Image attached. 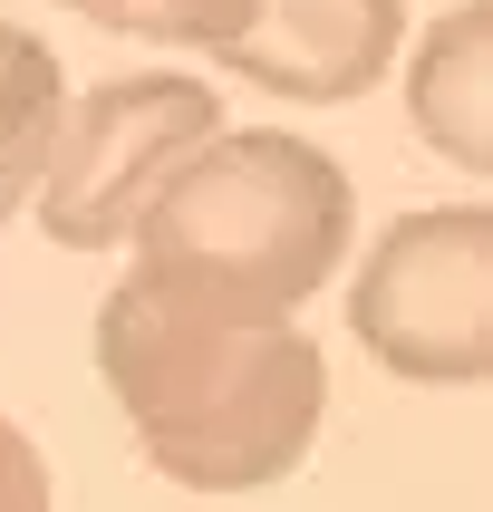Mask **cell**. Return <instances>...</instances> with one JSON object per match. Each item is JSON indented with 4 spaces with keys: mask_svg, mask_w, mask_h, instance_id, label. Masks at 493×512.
I'll list each match as a JSON object with an SVG mask.
<instances>
[{
    "mask_svg": "<svg viewBox=\"0 0 493 512\" xmlns=\"http://www.w3.org/2000/svg\"><path fill=\"white\" fill-rule=\"evenodd\" d=\"M58 107H68V78H58L49 39H29L20 20H0V223L39 194V165H49Z\"/></svg>",
    "mask_w": 493,
    "mask_h": 512,
    "instance_id": "7",
    "label": "cell"
},
{
    "mask_svg": "<svg viewBox=\"0 0 493 512\" xmlns=\"http://www.w3.org/2000/svg\"><path fill=\"white\" fill-rule=\"evenodd\" d=\"M97 377L145 464L184 493H271L329 416V358L300 319H213L136 271L97 300Z\"/></svg>",
    "mask_w": 493,
    "mask_h": 512,
    "instance_id": "1",
    "label": "cell"
},
{
    "mask_svg": "<svg viewBox=\"0 0 493 512\" xmlns=\"http://www.w3.org/2000/svg\"><path fill=\"white\" fill-rule=\"evenodd\" d=\"M213 136V78H97L58 107L49 165H39V232L58 252H116L136 232L145 194Z\"/></svg>",
    "mask_w": 493,
    "mask_h": 512,
    "instance_id": "4",
    "label": "cell"
},
{
    "mask_svg": "<svg viewBox=\"0 0 493 512\" xmlns=\"http://www.w3.org/2000/svg\"><path fill=\"white\" fill-rule=\"evenodd\" d=\"M406 126L464 174H493V0H455L406 49Z\"/></svg>",
    "mask_w": 493,
    "mask_h": 512,
    "instance_id": "6",
    "label": "cell"
},
{
    "mask_svg": "<svg viewBox=\"0 0 493 512\" xmlns=\"http://www.w3.org/2000/svg\"><path fill=\"white\" fill-rule=\"evenodd\" d=\"M97 29H126V39H165V49H223L232 29L252 20V0H58Z\"/></svg>",
    "mask_w": 493,
    "mask_h": 512,
    "instance_id": "8",
    "label": "cell"
},
{
    "mask_svg": "<svg viewBox=\"0 0 493 512\" xmlns=\"http://www.w3.org/2000/svg\"><path fill=\"white\" fill-rule=\"evenodd\" d=\"M406 49V0H252V20L232 29L223 78H252L290 107H348L368 97Z\"/></svg>",
    "mask_w": 493,
    "mask_h": 512,
    "instance_id": "5",
    "label": "cell"
},
{
    "mask_svg": "<svg viewBox=\"0 0 493 512\" xmlns=\"http://www.w3.org/2000/svg\"><path fill=\"white\" fill-rule=\"evenodd\" d=\"M358 232V184L339 155L281 126H242L184 155L136 213V281L213 319H290L329 290Z\"/></svg>",
    "mask_w": 493,
    "mask_h": 512,
    "instance_id": "2",
    "label": "cell"
},
{
    "mask_svg": "<svg viewBox=\"0 0 493 512\" xmlns=\"http://www.w3.org/2000/svg\"><path fill=\"white\" fill-rule=\"evenodd\" d=\"M348 329L406 387H484L493 377V213L484 203L397 213L348 281Z\"/></svg>",
    "mask_w": 493,
    "mask_h": 512,
    "instance_id": "3",
    "label": "cell"
},
{
    "mask_svg": "<svg viewBox=\"0 0 493 512\" xmlns=\"http://www.w3.org/2000/svg\"><path fill=\"white\" fill-rule=\"evenodd\" d=\"M39 503H49V464H39V445L0 416V512H39Z\"/></svg>",
    "mask_w": 493,
    "mask_h": 512,
    "instance_id": "9",
    "label": "cell"
}]
</instances>
